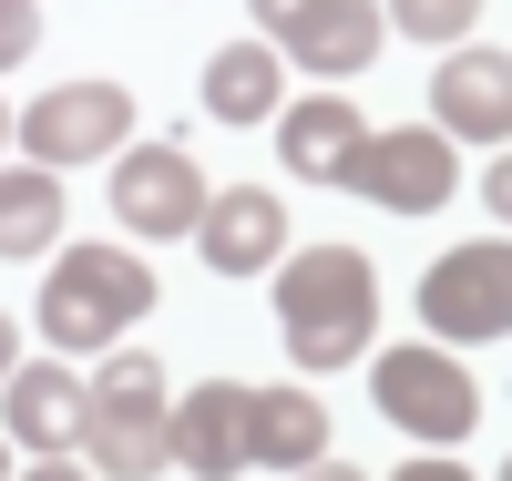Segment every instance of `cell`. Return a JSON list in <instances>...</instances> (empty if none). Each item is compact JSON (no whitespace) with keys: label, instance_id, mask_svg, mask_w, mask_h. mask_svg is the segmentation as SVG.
<instances>
[{"label":"cell","instance_id":"6da1fadb","mask_svg":"<svg viewBox=\"0 0 512 481\" xmlns=\"http://www.w3.org/2000/svg\"><path fill=\"white\" fill-rule=\"evenodd\" d=\"M277 328H287V359L297 369H349L369 328H379V267L359 246H308V256H287V277H277Z\"/></svg>","mask_w":512,"mask_h":481},{"label":"cell","instance_id":"7a4b0ae2","mask_svg":"<svg viewBox=\"0 0 512 481\" xmlns=\"http://www.w3.org/2000/svg\"><path fill=\"white\" fill-rule=\"evenodd\" d=\"M82 451H93L113 481H144L175 461V410H164V369L144 348L103 359V379L82 389Z\"/></svg>","mask_w":512,"mask_h":481},{"label":"cell","instance_id":"3957f363","mask_svg":"<svg viewBox=\"0 0 512 481\" xmlns=\"http://www.w3.org/2000/svg\"><path fill=\"white\" fill-rule=\"evenodd\" d=\"M144 308H154V267L144 256H113V246H82L41 277V338H62V348H103Z\"/></svg>","mask_w":512,"mask_h":481},{"label":"cell","instance_id":"277c9868","mask_svg":"<svg viewBox=\"0 0 512 481\" xmlns=\"http://www.w3.org/2000/svg\"><path fill=\"white\" fill-rule=\"evenodd\" d=\"M379 410H390L400 430H420V441H461V430L482 420V389L461 359H441V348H390V359L369 369Z\"/></svg>","mask_w":512,"mask_h":481},{"label":"cell","instance_id":"5b68a950","mask_svg":"<svg viewBox=\"0 0 512 481\" xmlns=\"http://www.w3.org/2000/svg\"><path fill=\"white\" fill-rule=\"evenodd\" d=\"M420 318H431L441 338H502L512 328V256H502V236L492 246H451L431 277H420Z\"/></svg>","mask_w":512,"mask_h":481},{"label":"cell","instance_id":"8992f818","mask_svg":"<svg viewBox=\"0 0 512 481\" xmlns=\"http://www.w3.org/2000/svg\"><path fill=\"white\" fill-rule=\"evenodd\" d=\"M134 134V93L123 82H62L21 113V154L31 164H82V154H113Z\"/></svg>","mask_w":512,"mask_h":481},{"label":"cell","instance_id":"52a82bcc","mask_svg":"<svg viewBox=\"0 0 512 481\" xmlns=\"http://www.w3.org/2000/svg\"><path fill=\"white\" fill-rule=\"evenodd\" d=\"M338 185H359L369 205H390V215H431L451 195V144L441 134H359L349 164H338Z\"/></svg>","mask_w":512,"mask_h":481},{"label":"cell","instance_id":"ba28073f","mask_svg":"<svg viewBox=\"0 0 512 481\" xmlns=\"http://www.w3.org/2000/svg\"><path fill=\"white\" fill-rule=\"evenodd\" d=\"M246 11L308 72H369V52H379V11L369 0H246Z\"/></svg>","mask_w":512,"mask_h":481},{"label":"cell","instance_id":"9c48e42d","mask_svg":"<svg viewBox=\"0 0 512 481\" xmlns=\"http://www.w3.org/2000/svg\"><path fill=\"white\" fill-rule=\"evenodd\" d=\"M113 215L134 236H195V215H205V174L185 144H134L113 174Z\"/></svg>","mask_w":512,"mask_h":481},{"label":"cell","instance_id":"30bf717a","mask_svg":"<svg viewBox=\"0 0 512 481\" xmlns=\"http://www.w3.org/2000/svg\"><path fill=\"white\" fill-rule=\"evenodd\" d=\"M195 246H205V267H216V277H256V267H267V256L287 246V205H277V195H256V185L205 195Z\"/></svg>","mask_w":512,"mask_h":481},{"label":"cell","instance_id":"8fae6325","mask_svg":"<svg viewBox=\"0 0 512 481\" xmlns=\"http://www.w3.org/2000/svg\"><path fill=\"white\" fill-rule=\"evenodd\" d=\"M175 471H205V481L246 471V389L236 379L185 389V410H175Z\"/></svg>","mask_w":512,"mask_h":481},{"label":"cell","instance_id":"7c38bea8","mask_svg":"<svg viewBox=\"0 0 512 481\" xmlns=\"http://www.w3.org/2000/svg\"><path fill=\"white\" fill-rule=\"evenodd\" d=\"M431 93H441V134L502 144V123H512V62H502V52H461Z\"/></svg>","mask_w":512,"mask_h":481},{"label":"cell","instance_id":"4fadbf2b","mask_svg":"<svg viewBox=\"0 0 512 481\" xmlns=\"http://www.w3.org/2000/svg\"><path fill=\"white\" fill-rule=\"evenodd\" d=\"M318 451H328V410L308 400V389H246V461L297 471Z\"/></svg>","mask_w":512,"mask_h":481},{"label":"cell","instance_id":"5bb4252c","mask_svg":"<svg viewBox=\"0 0 512 481\" xmlns=\"http://www.w3.org/2000/svg\"><path fill=\"white\" fill-rule=\"evenodd\" d=\"M0 389H11V430H21L41 461H62L82 441V379L72 369H11Z\"/></svg>","mask_w":512,"mask_h":481},{"label":"cell","instance_id":"9a60e30c","mask_svg":"<svg viewBox=\"0 0 512 481\" xmlns=\"http://www.w3.org/2000/svg\"><path fill=\"white\" fill-rule=\"evenodd\" d=\"M349 144H359V113H349V93H308V103H297V113L277 123V154H287V174H318V185H338Z\"/></svg>","mask_w":512,"mask_h":481},{"label":"cell","instance_id":"2e32d148","mask_svg":"<svg viewBox=\"0 0 512 481\" xmlns=\"http://www.w3.org/2000/svg\"><path fill=\"white\" fill-rule=\"evenodd\" d=\"M205 113L216 123H267L277 113V52L267 41H236V52L205 62Z\"/></svg>","mask_w":512,"mask_h":481},{"label":"cell","instance_id":"e0dca14e","mask_svg":"<svg viewBox=\"0 0 512 481\" xmlns=\"http://www.w3.org/2000/svg\"><path fill=\"white\" fill-rule=\"evenodd\" d=\"M62 236V185L52 174H0V256H41Z\"/></svg>","mask_w":512,"mask_h":481},{"label":"cell","instance_id":"ac0fdd59","mask_svg":"<svg viewBox=\"0 0 512 481\" xmlns=\"http://www.w3.org/2000/svg\"><path fill=\"white\" fill-rule=\"evenodd\" d=\"M472 11H482V0H390V21H400L410 41H461Z\"/></svg>","mask_w":512,"mask_h":481},{"label":"cell","instance_id":"d6986e66","mask_svg":"<svg viewBox=\"0 0 512 481\" xmlns=\"http://www.w3.org/2000/svg\"><path fill=\"white\" fill-rule=\"evenodd\" d=\"M31 41H41V0H0V72H11Z\"/></svg>","mask_w":512,"mask_h":481},{"label":"cell","instance_id":"ffe728a7","mask_svg":"<svg viewBox=\"0 0 512 481\" xmlns=\"http://www.w3.org/2000/svg\"><path fill=\"white\" fill-rule=\"evenodd\" d=\"M11 338H21V328H11V318H0V379H11Z\"/></svg>","mask_w":512,"mask_h":481},{"label":"cell","instance_id":"44dd1931","mask_svg":"<svg viewBox=\"0 0 512 481\" xmlns=\"http://www.w3.org/2000/svg\"><path fill=\"white\" fill-rule=\"evenodd\" d=\"M0 134H11V123H0Z\"/></svg>","mask_w":512,"mask_h":481}]
</instances>
